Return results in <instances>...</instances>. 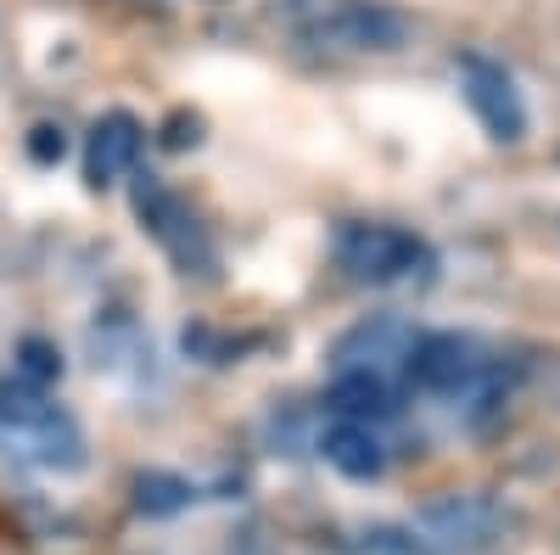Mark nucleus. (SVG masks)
Wrapping results in <instances>:
<instances>
[{"instance_id":"nucleus-1","label":"nucleus","mask_w":560,"mask_h":555,"mask_svg":"<svg viewBox=\"0 0 560 555\" xmlns=\"http://www.w3.org/2000/svg\"><path fill=\"white\" fill-rule=\"evenodd\" d=\"M337 264L364 287H393L427 269V242L398 224H342L337 230Z\"/></svg>"},{"instance_id":"nucleus-2","label":"nucleus","mask_w":560,"mask_h":555,"mask_svg":"<svg viewBox=\"0 0 560 555\" xmlns=\"http://www.w3.org/2000/svg\"><path fill=\"white\" fill-rule=\"evenodd\" d=\"M504 517L499 505L482 499V494H448V499H432L427 511L415 517V533L427 539L432 555H482L493 539H499Z\"/></svg>"},{"instance_id":"nucleus-3","label":"nucleus","mask_w":560,"mask_h":555,"mask_svg":"<svg viewBox=\"0 0 560 555\" xmlns=\"http://www.w3.org/2000/svg\"><path fill=\"white\" fill-rule=\"evenodd\" d=\"M404 370H409V382L420 393L459 398L488 377V359L471 337H459V332H415V348H409Z\"/></svg>"},{"instance_id":"nucleus-4","label":"nucleus","mask_w":560,"mask_h":555,"mask_svg":"<svg viewBox=\"0 0 560 555\" xmlns=\"http://www.w3.org/2000/svg\"><path fill=\"white\" fill-rule=\"evenodd\" d=\"M459 90H465V102H471V113L482 118V129L493 135V141H522V135H527L522 90H516V79H510L499 62L465 57L459 62Z\"/></svg>"},{"instance_id":"nucleus-5","label":"nucleus","mask_w":560,"mask_h":555,"mask_svg":"<svg viewBox=\"0 0 560 555\" xmlns=\"http://www.w3.org/2000/svg\"><path fill=\"white\" fill-rule=\"evenodd\" d=\"M409 348H415V332L393 314H370L359 320L353 332H342V343L331 348L337 370H370V377H387V370L409 365Z\"/></svg>"},{"instance_id":"nucleus-6","label":"nucleus","mask_w":560,"mask_h":555,"mask_svg":"<svg viewBox=\"0 0 560 555\" xmlns=\"http://www.w3.org/2000/svg\"><path fill=\"white\" fill-rule=\"evenodd\" d=\"M308 39L319 45H337V51H393V45L404 39V23L382 7H364V0H342V7H331L314 28Z\"/></svg>"},{"instance_id":"nucleus-7","label":"nucleus","mask_w":560,"mask_h":555,"mask_svg":"<svg viewBox=\"0 0 560 555\" xmlns=\"http://www.w3.org/2000/svg\"><path fill=\"white\" fill-rule=\"evenodd\" d=\"M319 454L353 483H376L387 472V443H382V432L370 421H342L337 415V421L325 427V438H319Z\"/></svg>"},{"instance_id":"nucleus-8","label":"nucleus","mask_w":560,"mask_h":555,"mask_svg":"<svg viewBox=\"0 0 560 555\" xmlns=\"http://www.w3.org/2000/svg\"><path fill=\"white\" fill-rule=\"evenodd\" d=\"M140 141H147V129L129 113H107L90 129V185H113L118 174H129L140 158Z\"/></svg>"},{"instance_id":"nucleus-9","label":"nucleus","mask_w":560,"mask_h":555,"mask_svg":"<svg viewBox=\"0 0 560 555\" xmlns=\"http://www.w3.org/2000/svg\"><path fill=\"white\" fill-rule=\"evenodd\" d=\"M331 409L342 415V421H387V415H398V393L387 377H370V370H337L331 382Z\"/></svg>"},{"instance_id":"nucleus-10","label":"nucleus","mask_w":560,"mask_h":555,"mask_svg":"<svg viewBox=\"0 0 560 555\" xmlns=\"http://www.w3.org/2000/svg\"><path fill=\"white\" fill-rule=\"evenodd\" d=\"M135 208H140V219L152 224L158 242H168L185 264H191V242H197V219H191V213H185L168 192H158V185H140V192H135Z\"/></svg>"},{"instance_id":"nucleus-11","label":"nucleus","mask_w":560,"mask_h":555,"mask_svg":"<svg viewBox=\"0 0 560 555\" xmlns=\"http://www.w3.org/2000/svg\"><path fill=\"white\" fill-rule=\"evenodd\" d=\"M353 555H432L415 528H364Z\"/></svg>"},{"instance_id":"nucleus-12","label":"nucleus","mask_w":560,"mask_h":555,"mask_svg":"<svg viewBox=\"0 0 560 555\" xmlns=\"http://www.w3.org/2000/svg\"><path fill=\"white\" fill-rule=\"evenodd\" d=\"M57 377H62V354H57L51 343L28 337V343L18 348V382H23V388H45V382H57Z\"/></svg>"},{"instance_id":"nucleus-13","label":"nucleus","mask_w":560,"mask_h":555,"mask_svg":"<svg viewBox=\"0 0 560 555\" xmlns=\"http://www.w3.org/2000/svg\"><path fill=\"white\" fill-rule=\"evenodd\" d=\"M185 499H191V488H185L179 477H163V472L140 477V511L147 517H168V511H179Z\"/></svg>"},{"instance_id":"nucleus-14","label":"nucleus","mask_w":560,"mask_h":555,"mask_svg":"<svg viewBox=\"0 0 560 555\" xmlns=\"http://www.w3.org/2000/svg\"><path fill=\"white\" fill-rule=\"evenodd\" d=\"M28 152H34V163H62V152H68V135H62L57 124H39V129L28 135Z\"/></svg>"}]
</instances>
